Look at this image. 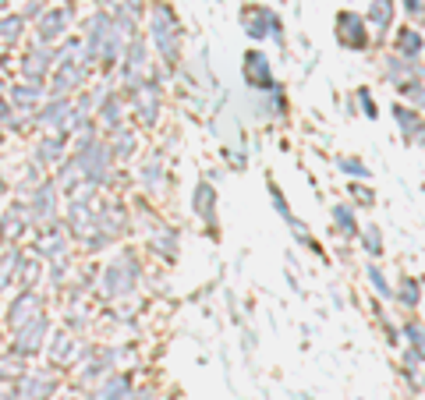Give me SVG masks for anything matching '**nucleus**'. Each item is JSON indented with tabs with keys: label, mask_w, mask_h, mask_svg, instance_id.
I'll list each match as a JSON object with an SVG mask.
<instances>
[{
	"label": "nucleus",
	"mask_w": 425,
	"mask_h": 400,
	"mask_svg": "<svg viewBox=\"0 0 425 400\" xmlns=\"http://www.w3.org/2000/svg\"><path fill=\"white\" fill-rule=\"evenodd\" d=\"M407 337H411V344H414V354L425 358V330H421L418 323H407Z\"/></svg>",
	"instance_id": "nucleus-6"
},
{
	"label": "nucleus",
	"mask_w": 425,
	"mask_h": 400,
	"mask_svg": "<svg viewBox=\"0 0 425 400\" xmlns=\"http://www.w3.org/2000/svg\"><path fill=\"white\" fill-rule=\"evenodd\" d=\"M365 248H369L372 255H379V248H383V238H379V227H369V231H365Z\"/></svg>",
	"instance_id": "nucleus-12"
},
{
	"label": "nucleus",
	"mask_w": 425,
	"mask_h": 400,
	"mask_svg": "<svg viewBox=\"0 0 425 400\" xmlns=\"http://www.w3.org/2000/svg\"><path fill=\"white\" fill-rule=\"evenodd\" d=\"M400 302H404V305H418V283H414V280H404Z\"/></svg>",
	"instance_id": "nucleus-11"
},
{
	"label": "nucleus",
	"mask_w": 425,
	"mask_h": 400,
	"mask_svg": "<svg viewBox=\"0 0 425 400\" xmlns=\"http://www.w3.org/2000/svg\"><path fill=\"white\" fill-rule=\"evenodd\" d=\"M333 220L344 227V234H355V217H351L348 206H333Z\"/></svg>",
	"instance_id": "nucleus-4"
},
{
	"label": "nucleus",
	"mask_w": 425,
	"mask_h": 400,
	"mask_svg": "<svg viewBox=\"0 0 425 400\" xmlns=\"http://www.w3.org/2000/svg\"><path fill=\"white\" fill-rule=\"evenodd\" d=\"M244 82H248L251 89H270L273 75H270V60H266L263 53H248V57H244Z\"/></svg>",
	"instance_id": "nucleus-2"
},
{
	"label": "nucleus",
	"mask_w": 425,
	"mask_h": 400,
	"mask_svg": "<svg viewBox=\"0 0 425 400\" xmlns=\"http://www.w3.org/2000/svg\"><path fill=\"white\" fill-rule=\"evenodd\" d=\"M418 50H421V36H418V32H411V29H407V32H404V36H400V53H411V57H414V53H418Z\"/></svg>",
	"instance_id": "nucleus-5"
},
{
	"label": "nucleus",
	"mask_w": 425,
	"mask_h": 400,
	"mask_svg": "<svg viewBox=\"0 0 425 400\" xmlns=\"http://www.w3.org/2000/svg\"><path fill=\"white\" fill-rule=\"evenodd\" d=\"M372 22H376L379 29H386V25H390V0H376V8H372Z\"/></svg>",
	"instance_id": "nucleus-7"
},
{
	"label": "nucleus",
	"mask_w": 425,
	"mask_h": 400,
	"mask_svg": "<svg viewBox=\"0 0 425 400\" xmlns=\"http://www.w3.org/2000/svg\"><path fill=\"white\" fill-rule=\"evenodd\" d=\"M404 4H407L411 15H421V0H404Z\"/></svg>",
	"instance_id": "nucleus-13"
},
{
	"label": "nucleus",
	"mask_w": 425,
	"mask_h": 400,
	"mask_svg": "<svg viewBox=\"0 0 425 400\" xmlns=\"http://www.w3.org/2000/svg\"><path fill=\"white\" fill-rule=\"evenodd\" d=\"M340 167H344L351 177H369V167L362 160H340Z\"/></svg>",
	"instance_id": "nucleus-10"
},
{
	"label": "nucleus",
	"mask_w": 425,
	"mask_h": 400,
	"mask_svg": "<svg viewBox=\"0 0 425 400\" xmlns=\"http://www.w3.org/2000/svg\"><path fill=\"white\" fill-rule=\"evenodd\" d=\"M369 276H372V283H376V290H379L383 297H393V287L386 283V276L379 273V266H369Z\"/></svg>",
	"instance_id": "nucleus-8"
},
{
	"label": "nucleus",
	"mask_w": 425,
	"mask_h": 400,
	"mask_svg": "<svg viewBox=\"0 0 425 400\" xmlns=\"http://www.w3.org/2000/svg\"><path fill=\"white\" fill-rule=\"evenodd\" d=\"M60 25H64V15H60V11H50V15H46V32H43V36H46V39L60 36Z\"/></svg>",
	"instance_id": "nucleus-9"
},
{
	"label": "nucleus",
	"mask_w": 425,
	"mask_h": 400,
	"mask_svg": "<svg viewBox=\"0 0 425 400\" xmlns=\"http://www.w3.org/2000/svg\"><path fill=\"white\" fill-rule=\"evenodd\" d=\"M397 121H400V131H404V138H414V146H421V142H425V124H421V117H418L414 110H404V107H397Z\"/></svg>",
	"instance_id": "nucleus-3"
},
{
	"label": "nucleus",
	"mask_w": 425,
	"mask_h": 400,
	"mask_svg": "<svg viewBox=\"0 0 425 400\" xmlns=\"http://www.w3.org/2000/svg\"><path fill=\"white\" fill-rule=\"evenodd\" d=\"M336 29H340V43H344V46H355V50H365V46H369V36H365V25H362L358 15L340 11Z\"/></svg>",
	"instance_id": "nucleus-1"
}]
</instances>
